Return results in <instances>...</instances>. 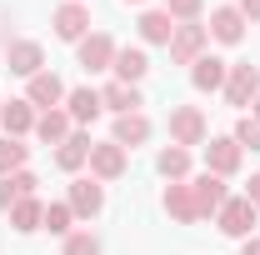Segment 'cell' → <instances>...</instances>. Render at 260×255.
<instances>
[{
    "label": "cell",
    "mask_w": 260,
    "mask_h": 255,
    "mask_svg": "<svg viewBox=\"0 0 260 255\" xmlns=\"http://www.w3.org/2000/svg\"><path fill=\"white\" fill-rule=\"evenodd\" d=\"M85 160H90V135L70 130V140H65V145H55V165H60L65 175H75V170H80Z\"/></svg>",
    "instance_id": "20"
},
{
    "label": "cell",
    "mask_w": 260,
    "mask_h": 255,
    "mask_svg": "<svg viewBox=\"0 0 260 255\" xmlns=\"http://www.w3.org/2000/svg\"><path fill=\"white\" fill-rule=\"evenodd\" d=\"M80 5H85V0H80Z\"/></svg>",
    "instance_id": "38"
},
{
    "label": "cell",
    "mask_w": 260,
    "mask_h": 255,
    "mask_svg": "<svg viewBox=\"0 0 260 255\" xmlns=\"http://www.w3.org/2000/svg\"><path fill=\"white\" fill-rule=\"evenodd\" d=\"M5 70L30 80V75H40V70H45V50H40L35 40H10V45H5Z\"/></svg>",
    "instance_id": "8"
},
{
    "label": "cell",
    "mask_w": 260,
    "mask_h": 255,
    "mask_svg": "<svg viewBox=\"0 0 260 255\" xmlns=\"http://www.w3.org/2000/svg\"><path fill=\"white\" fill-rule=\"evenodd\" d=\"M15 200H20V195H15V185H10V180H5V175H0V210H5V215H10V205H15Z\"/></svg>",
    "instance_id": "32"
},
{
    "label": "cell",
    "mask_w": 260,
    "mask_h": 255,
    "mask_svg": "<svg viewBox=\"0 0 260 255\" xmlns=\"http://www.w3.org/2000/svg\"><path fill=\"white\" fill-rule=\"evenodd\" d=\"M215 225H220V235H230V240H250L260 225V210L245 200V195H230L225 205L215 210Z\"/></svg>",
    "instance_id": "1"
},
{
    "label": "cell",
    "mask_w": 260,
    "mask_h": 255,
    "mask_svg": "<svg viewBox=\"0 0 260 255\" xmlns=\"http://www.w3.org/2000/svg\"><path fill=\"white\" fill-rule=\"evenodd\" d=\"M190 195H195V215H200V220H205V215H215V210H220V205L230 200L225 180H220V175H210V170L190 180Z\"/></svg>",
    "instance_id": "6"
},
{
    "label": "cell",
    "mask_w": 260,
    "mask_h": 255,
    "mask_svg": "<svg viewBox=\"0 0 260 255\" xmlns=\"http://www.w3.org/2000/svg\"><path fill=\"white\" fill-rule=\"evenodd\" d=\"M100 110H105V105H100V90H90V85L65 90V115H70V120H80V125H85V120H95Z\"/></svg>",
    "instance_id": "18"
},
{
    "label": "cell",
    "mask_w": 260,
    "mask_h": 255,
    "mask_svg": "<svg viewBox=\"0 0 260 255\" xmlns=\"http://www.w3.org/2000/svg\"><path fill=\"white\" fill-rule=\"evenodd\" d=\"M200 10H205V0H165V15H170V20H180V25H190Z\"/></svg>",
    "instance_id": "29"
},
{
    "label": "cell",
    "mask_w": 260,
    "mask_h": 255,
    "mask_svg": "<svg viewBox=\"0 0 260 255\" xmlns=\"http://www.w3.org/2000/svg\"><path fill=\"white\" fill-rule=\"evenodd\" d=\"M110 70H115V80H125V85H135V80H145V75H150V55H145V50H115V65H110Z\"/></svg>",
    "instance_id": "21"
},
{
    "label": "cell",
    "mask_w": 260,
    "mask_h": 255,
    "mask_svg": "<svg viewBox=\"0 0 260 255\" xmlns=\"http://www.w3.org/2000/svg\"><path fill=\"white\" fill-rule=\"evenodd\" d=\"M75 50H80V70H85V75H100V70H110V65H115V50H120V45H115L105 30H90Z\"/></svg>",
    "instance_id": "3"
},
{
    "label": "cell",
    "mask_w": 260,
    "mask_h": 255,
    "mask_svg": "<svg viewBox=\"0 0 260 255\" xmlns=\"http://www.w3.org/2000/svg\"><path fill=\"white\" fill-rule=\"evenodd\" d=\"M100 105H105V110H115V115H135V110L145 105V95H140L135 85H125V80H110V85L100 90Z\"/></svg>",
    "instance_id": "16"
},
{
    "label": "cell",
    "mask_w": 260,
    "mask_h": 255,
    "mask_svg": "<svg viewBox=\"0 0 260 255\" xmlns=\"http://www.w3.org/2000/svg\"><path fill=\"white\" fill-rule=\"evenodd\" d=\"M0 125H5V135H20V140H25L35 130V105L30 100H5V105H0Z\"/></svg>",
    "instance_id": "17"
},
{
    "label": "cell",
    "mask_w": 260,
    "mask_h": 255,
    "mask_svg": "<svg viewBox=\"0 0 260 255\" xmlns=\"http://www.w3.org/2000/svg\"><path fill=\"white\" fill-rule=\"evenodd\" d=\"M25 155H30V145H25L20 135H5V140H0V175L25 170Z\"/></svg>",
    "instance_id": "25"
},
{
    "label": "cell",
    "mask_w": 260,
    "mask_h": 255,
    "mask_svg": "<svg viewBox=\"0 0 260 255\" xmlns=\"http://www.w3.org/2000/svg\"><path fill=\"white\" fill-rule=\"evenodd\" d=\"M235 145H240V150H260V120L240 115V125H235Z\"/></svg>",
    "instance_id": "30"
},
{
    "label": "cell",
    "mask_w": 260,
    "mask_h": 255,
    "mask_svg": "<svg viewBox=\"0 0 260 255\" xmlns=\"http://www.w3.org/2000/svg\"><path fill=\"white\" fill-rule=\"evenodd\" d=\"M70 210H75V220H95L100 210H105V185H100L95 175L90 180H75L70 185V200H65Z\"/></svg>",
    "instance_id": "7"
},
{
    "label": "cell",
    "mask_w": 260,
    "mask_h": 255,
    "mask_svg": "<svg viewBox=\"0 0 260 255\" xmlns=\"http://www.w3.org/2000/svg\"><path fill=\"white\" fill-rule=\"evenodd\" d=\"M225 75H230V65L220 60V55H200V60L190 65V85L195 90H225Z\"/></svg>",
    "instance_id": "15"
},
{
    "label": "cell",
    "mask_w": 260,
    "mask_h": 255,
    "mask_svg": "<svg viewBox=\"0 0 260 255\" xmlns=\"http://www.w3.org/2000/svg\"><path fill=\"white\" fill-rule=\"evenodd\" d=\"M5 180L15 185V195H20V200H25V195H35V185H40V180H35L30 170H15V175H5Z\"/></svg>",
    "instance_id": "31"
},
{
    "label": "cell",
    "mask_w": 260,
    "mask_h": 255,
    "mask_svg": "<svg viewBox=\"0 0 260 255\" xmlns=\"http://www.w3.org/2000/svg\"><path fill=\"white\" fill-rule=\"evenodd\" d=\"M70 220H75V210H70L65 200H50V205H45V220H40V230H50V235H70Z\"/></svg>",
    "instance_id": "27"
},
{
    "label": "cell",
    "mask_w": 260,
    "mask_h": 255,
    "mask_svg": "<svg viewBox=\"0 0 260 255\" xmlns=\"http://www.w3.org/2000/svg\"><path fill=\"white\" fill-rule=\"evenodd\" d=\"M85 165H90V175H95V180H120V175H125V150H120L115 140L90 145V160H85Z\"/></svg>",
    "instance_id": "11"
},
{
    "label": "cell",
    "mask_w": 260,
    "mask_h": 255,
    "mask_svg": "<svg viewBox=\"0 0 260 255\" xmlns=\"http://www.w3.org/2000/svg\"><path fill=\"white\" fill-rule=\"evenodd\" d=\"M240 155H245V150L235 145V135H215V140L205 145V170L225 180V175H235V170H240Z\"/></svg>",
    "instance_id": "9"
},
{
    "label": "cell",
    "mask_w": 260,
    "mask_h": 255,
    "mask_svg": "<svg viewBox=\"0 0 260 255\" xmlns=\"http://www.w3.org/2000/svg\"><path fill=\"white\" fill-rule=\"evenodd\" d=\"M155 165H160L165 180H185V175H190V150H180V145H165Z\"/></svg>",
    "instance_id": "26"
},
{
    "label": "cell",
    "mask_w": 260,
    "mask_h": 255,
    "mask_svg": "<svg viewBox=\"0 0 260 255\" xmlns=\"http://www.w3.org/2000/svg\"><path fill=\"white\" fill-rule=\"evenodd\" d=\"M245 200H250V205H255V210H260V170H255V175H250V185H245Z\"/></svg>",
    "instance_id": "33"
},
{
    "label": "cell",
    "mask_w": 260,
    "mask_h": 255,
    "mask_svg": "<svg viewBox=\"0 0 260 255\" xmlns=\"http://www.w3.org/2000/svg\"><path fill=\"white\" fill-rule=\"evenodd\" d=\"M160 205H165V215H170V220H180V225H195V220H200V215H195V195H190L185 180H170Z\"/></svg>",
    "instance_id": "13"
},
{
    "label": "cell",
    "mask_w": 260,
    "mask_h": 255,
    "mask_svg": "<svg viewBox=\"0 0 260 255\" xmlns=\"http://www.w3.org/2000/svg\"><path fill=\"white\" fill-rule=\"evenodd\" d=\"M235 10H240V15H245V20H260V0H240V5H235Z\"/></svg>",
    "instance_id": "34"
},
{
    "label": "cell",
    "mask_w": 260,
    "mask_h": 255,
    "mask_svg": "<svg viewBox=\"0 0 260 255\" xmlns=\"http://www.w3.org/2000/svg\"><path fill=\"white\" fill-rule=\"evenodd\" d=\"M255 95H260V65H230L225 100L230 105H255Z\"/></svg>",
    "instance_id": "10"
},
{
    "label": "cell",
    "mask_w": 260,
    "mask_h": 255,
    "mask_svg": "<svg viewBox=\"0 0 260 255\" xmlns=\"http://www.w3.org/2000/svg\"><path fill=\"white\" fill-rule=\"evenodd\" d=\"M25 100H30V105H40V110H55V105L65 100V85H60V75H50V70L30 75V85H25Z\"/></svg>",
    "instance_id": "14"
},
{
    "label": "cell",
    "mask_w": 260,
    "mask_h": 255,
    "mask_svg": "<svg viewBox=\"0 0 260 255\" xmlns=\"http://www.w3.org/2000/svg\"><path fill=\"white\" fill-rule=\"evenodd\" d=\"M250 120H260V95H255V115H250Z\"/></svg>",
    "instance_id": "36"
},
{
    "label": "cell",
    "mask_w": 260,
    "mask_h": 255,
    "mask_svg": "<svg viewBox=\"0 0 260 255\" xmlns=\"http://www.w3.org/2000/svg\"><path fill=\"white\" fill-rule=\"evenodd\" d=\"M205 110L200 105H175L170 110V145H180V150H190V145H205Z\"/></svg>",
    "instance_id": "2"
},
{
    "label": "cell",
    "mask_w": 260,
    "mask_h": 255,
    "mask_svg": "<svg viewBox=\"0 0 260 255\" xmlns=\"http://www.w3.org/2000/svg\"><path fill=\"white\" fill-rule=\"evenodd\" d=\"M205 45H210V30L205 25H175V35H170V60L175 65H195L200 55H205Z\"/></svg>",
    "instance_id": "4"
},
{
    "label": "cell",
    "mask_w": 260,
    "mask_h": 255,
    "mask_svg": "<svg viewBox=\"0 0 260 255\" xmlns=\"http://www.w3.org/2000/svg\"><path fill=\"white\" fill-rule=\"evenodd\" d=\"M65 255H100V240L90 230H70L65 235Z\"/></svg>",
    "instance_id": "28"
},
{
    "label": "cell",
    "mask_w": 260,
    "mask_h": 255,
    "mask_svg": "<svg viewBox=\"0 0 260 255\" xmlns=\"http://www.w3.org/2000/svg\"><path fill=\"white\" fill-rule=\"evenodd\" d=\"M120 150H135V145H145L150 140V120L135 110V115H115V135H110Z\"/></svg>",
    "instance_id": "19"
},
{
    "label": "cell",
    "mask_w": 260,
    "mask_h": 255,
    "mask_svg": "<svg viewBox=\"0 0 260 255\" xmlns=\"http://www.w3.org/2000/svg\"><path fill=\"white\" fill-rule=\"evenodd\" d=\"M35 135H40L45 145H65V140H70V115H65V110H40V115H35Z\"/></svg>",
    "instance_id": "22"
},
{
    "label": "cell",
    "mask_w": 260,
    "mask_h": 255,
    "mask_svg": "<svg viewBox=\"0 0 260 255\" xmlns=\"http://www.w3.org/2000/svg\"><path fill=\"white\" fill-rule=\"evenodd\" d=\"M50 25H55V35H60V40H70V45H80V40L90 35V10H85L80 0H65V5H55Z\"/></svg>",
    "instance_id": "5"
},
{
    "label": "cell",
    "mask_w": 260,
    "mask_h": 255,
    "mask_svg": "<svg viewBox=\"0 0 260 255\" xmlns=\"http://www.w3.org/2000/svg\"><path fill=\"white\" fill-rule=\"evenodd\" d=\"M40 220H45V200H35V195H25V200H15V205H10V225H15L20 235H30V230H40Z\"/></svg>",
    "instance_id": "23"
},
{
    "label": "cell",
    "mask_w": 260,
    "mask_h": 255,
    "mask_svg": "<svg viewBox=\"0 0 260 255\" xmlns=\"http://www.w3.org/2000/svg\"><path fill=\"white\" fill-rule=\"evenodd\" d=\"M240 255H260V240L250 235V240H240Z\"/></svg>",
    "instance_id": "35"
},
{
    "label": "cell",
    "mask_w": 260,
    "mask_h": 255,
    "mask_svg": "<svg viewBox=\"0 0 260 255\" xmlns=\"http://www.w3.org/2000/svg\"><path fill=\"white\" fill-rule=\"evenodd\" d=\"M210 35H215L220 45H240V40H245V15H240L235 5L210 10Z\"/></svg>",
    "instance_id": "12"
},
{
    "label": "cell",
    "mask_w": 260,
    "mask_h": 255,
    "mask_svg": "<svg viewBox=\"0 0 260 255\" xmlns=\"http://www.w3.org/2000/svg\"><path fill=\"white\" fill-rule=\"evenodd\" d=\"M125 5H145V0H125Z\"/></svg>",
    "instance_id": "37"
},
{
    "label": "cell",
    "mask_w": 260,
    "mask_h": 255,
    "mask_svg": "<svg viewBox=\"0 0 260 255\" xmlns=\"http://www.w3.org/2000/svg\"><path fill=\"white\" fill-rule=\"evenodd\" d=\"M135 25H140V40H150V45H170V35H175V20L165 10H145Z\"/></svg>",
    "instance_id": "24"
}]
</instances>
